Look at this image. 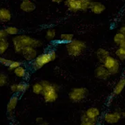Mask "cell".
I'll return each mask as SVG.
<instances>
[{
	"mask_svg": "<svg viewBox=\"0 0 125 125\" xmlns=\"http://www.w3.org/2000/svg\"><path fill=\"white\" fill-rule=\"evenodd\" d=\"M32 1H34V0H32Z\"/></svg>",
	"mask_w": 125,
	"mask_h": 125,
	"instance_id": "37",
	"label": "cell"
},
{
	"mask_svg": "<svg viewBox=\"0 0 125 125\" xmlns=\"http://www.w3.org/2000/svg\"><path fill=\"white\" fill-rule=\"evenodd\" d=\"M31 90L32 92L36 95H42V91H43V85L42 84L41 81L35 83L31 86Z\"/></svg>",
	"mask_w": 125,
	"mask_h": 125,
	"instance_id": "23",
	"label": "cell"
},
{
	"mask_svg": "<svg viewBox=\"0 0 125 125\" xmlns=\"http://www.w3.org/2000/svg\"><path fill=\"white\" fill-rule=\"evenodd\" d=\"M96 58L98 59V62L101 64H103L105 60L107 59V58L110 55L109 52L104 48L98 49V50L96 52Z\"/></svg>",
	"mask_w": 125,
	"mask_h": 125,
	"instance_id": "18",
	"label": "cell"
},
{
	"mask_svg": "<svg viewBox=\"0 0 125 125\" xmlns=\"http://www.w3.org/2000/svg\"><path fill=\"white\" fill-rule=\"evenodd\" d=\"M74 40V35L69 33H64L62 34L60 36V39L58 41H56L58 43H63L66 44Z\"/></svg>",
	"mask_w": 125,
	"mask_h": 125,
	"instance_id": "21",
	"label": "cell"
},
{
	"mask_svg": "<svg viewBox=\"0 0 125 125\" xmlns=\"http://www.w3.org/2000/svg\"><path fill=\"white\" fill-rule=\"evenodd\" d=\"M103 64L108 70L112 75L118 74L120 72V60L118 58L109 55L104 61Z\"/></svg>",
	"mask_w": 125,
	"mask_h": 125,
	"instance_id": "6",
	"label": "cell"
},
{
	"mask_svg": "<svg viewBox=\"0 0 125 125\" xmlns=\"http://www.w3.org/2000/svg\"><path fill=\"white\" fill-rule=\"evenodd\" d=\"M12 44L14 52L17 54H21L24 48L27 47H32L36 49L41 47L42 42L25 34H18L12 38Z\"/></svg>",
	"mask_w": 125,
	"mask_h": 125,
	"instance_id": "1",
	"label": "cell"
},
{
	"mask_svg": "<svg viewBox=\"0 0 125 125\" xmlns=\"http://www.w3.org/2000/svg\"><path fill=\"white\" fill-rule=\"evenodd\" d=\"M21 54L22 55L25 61L31 62L38 56V51L36 48L32 47H27L24 48Z\"/></svg>",
	"mask_w": 125,
	"mask_h": 125,
	"instance_id": "8",
	"label": "cell"
},
{
	"mask_svg": "<svg viewBox=\"0 0 125 125\" xmlns=\"http://www.w3.org/2000/svg\"><path fill=\"white\" fill-rule=\"evenodd\" d=\"M65 47L68 55L73 58H77L84 53L87 47V45L84 41L74 39L70 42L66 43Z\"/></svg>",
	"mask_w": 125,
	"mask_h": 125,
	"instance_id": "4",
	"label": "cell"
},
{
	"mask_svg": "<svg viewBox=\"0 0 125 125\" xmlns=\"http://www.w3.org/2000/svg\"><path fill=\"white\" fill-rule=\"evenodd\" d=\"M57 58V53L55 50H50L47 52H44L41 54L38 55V56L34 59V61L31 62V66L34 71H38L41 69L49 63L54 61Z\"/></svg>",
	"mask_w": 125,
	"mask_h": 125,
	"instance_id": "3",
	"label": "cell"
},
{
	"mask_svg": "<svg viewBox=\"0 0 125 125\" xmlns=\"http://www.w3.org/2000/svg\"><path fill=\"white\" fill-rule=\"evenodd\" d=\"M36 8V3L32 0H23L20 4V9L25 12H31Z\"/></svg>",
	"mask_w": 125,
	"mask_h": 125,
	"instance_id": "12",
	"label": "cell"
},
{
	"mask_svg": "<svg viewBox=\"0 0 125 125\" xmlns=\"http://www.w3.org/2000/svg\"><path fill=\"white\" fill-rule=\"evenodd\" d=\"M30 88V85L25 82H21L19 83H12L10 85V91L14 94H21L26 92Z\"/></svg>",
	"mask_w": 125,
	"mask_h": 125,
	"instance_id": "11",
	"label": "cell"
},
{
	"mask_svg": "<svg viewBox=\"0 0 125 125\" xmlns=\"http://www.w3.org/2000/svg\"><path fill=\"white\" fill-rule=\"evenodd\" d=\"M37 125H49V122H48L47 120H43L42 122H40L39 124H38Z\"/></svg>",
	"mask_w": 125,
	"mask_h": 125,
	"instance_id": "33",
	"label": "cell"
},
{
	"mask_svg": "<svg viewBox=\"0 0 125 125\" xmlns=\"http://www.w3.org/2000/svg\"><path fill=\"white\" fill-rule=\"evenodd\" d=\"M98 119H92L88 117L84 113L81 116L80 125H96Z\"/></svg>",
	"mask_w": 125,
	"mask_h": 125,
	"instance_id": "19",
	"label": "cell"
},
{
	"mask_svg": "<svg viewBox=\"0 0 125 125\" xmlns=\"http://www.w3.org/2000/svg\"><path fill=\"white\" fill-rule=\"evenodd\" d=\"M89 94V91L85 87H77L71 90L68 93V98L71 102L77 103L84 101Z\"/></svg>",
	"mask_w": 125,
	"mask_h": 125,
	"instance_id": "5",
	"label": "cell"
},
{
	"mask_svg": "<svg viewBox=\"0 0 125 125\" xmlns=\"http://www.w3.org/2000/svg\"><path fill=\"white\" fill-rule=\"evenodd\" d=\"M12 62V60H10V59H8V58H3L2 56H0V64H2L3 66H6V67H8L9 65L10 64V63Z\"/></svg>",
	"mask_w": 125,
	"mask_h": 125,
	"instance_id": "31",
	"label": "cell"
},
{
	"mask_svg": "<svg viewBox=\"0 0 125 125\" xmlns=\"http://www.w3.org/2000/svg\"><path fill=\"white\" fill-rule=\"evenodd\" d=\"M94 74L96 77L100 80H107L112 75L103 64H99L98 66L95 68Z\"/></svg>",
	"mask_w": 125,
	"mask_h": 125,
	"instance_id": "9",
	"label": "cell"
},
{
	"mask_svg": "<svg viewBox=\"0 0 125 125\" xmlns=\"http://www.w3.org/2000/svg\"><path fill=\"white\" fill-rule=\"evenodd\" d=\"M119 47H120L123 48V49H124L125 50V41H123L122 43H121V44L119 45Z\"/></svg>",
	"mask_w": 125,
	"mask_h": 125,
	"instance_id": "36",
	"label": "cell"
},
{
	"mask_svg": "<svg viewBox=\"0 0 125 125\" xmlns=\"http://www.w3.org/2000/svg\"><path fill=\"white\" fill-rule=\"evenodd\" d=\"M106 9L105 6L99 1H92L91 5L90 7V10L92 13L95 14H102Z\"/></svg>",
	"mask_w": 125,
	"mask_h": 125,
	"instance_id": "14",
	"label": "cell"
},
{
	"mask_svg": "<svg viewBox=\"0 0 125 125\" xmlns=\"http://www.w3.org/2000/svg\"><path fill=\"white\" fill-rule=\"evenodd\" d=\"M10 47V43L7 38H3L0 41V55L4 54Z\"/></svg>",
	"mask_w": 125,
	"mask_h": 125,
	"instance_id": "22",
	"label": "cell"
},
{
	"mask_svg": "<svg viewBox=\"0 0 125 125\" xmlns=\"http://www.w3.org/2000/svg\"><path fill=\"white\" fill-rule=\"evenodd\" d=\"M5 31L7 33L8 35L10 36H16L18 35L19 34V29L17 27L14 26H8V27H5Z\"/></svg>",
	"mask_w": 125,
	"mask_h": 125,
	"instance_id": "26",
	"label": "cell"
},
{
	"mask_svg": "<svg viewBox=\"0 0 125 125\" xmlns=\"http://www.w3.org/2000/svg\"><path fill=\"white\" fill-rule=\"evenodd\" d=\"M13 73L14 74H15L17 77L20 78V79H24V78H25L27 77V69L23 65H21L20 66L17 68L15 70H14Z\"/></svg>",
	"mask_w": 125,
	"mask_h": 125,
	"instance_id": "20",
	"label": "cell"
},
{
	"mask_svg": "<svg viewBox=\"0 0 125 125\" xmlns=\"http://www.w3.org/2000/svg\"><path fill=\"white\" fill-rule=\"evenodd\" d=\"M56 36V30L53 28H49L46 31L45 38L49 41H52L54 40Z\"/></svg>",
	"mask_w": 125,
	"mask_h": 125,
	"instance_id": "24",
	"label": "cell"
},
{
	"mask_svg": "<svg viewBox=\"0 0 125 125\" xmlns=\"http://www.w3.org/2000/svg\"><path fill=\"white\" fill-rule=\"evenodd\" d=\"M84 114L90 118L98 119L101 115V111L98 107H90L85 111Z\"/></svg>",
	"mask_w": 125,
	"mask_h": 125,
	"instance_id": "17",
	"label": "cell"
},
{
	"mask_svg": "<svg viewBox=\"0 0 125 125\" xmlns=\"http://www.w3.org/2000/svg\"><path fill=\"white\" fill-rule=\"evenodd\" d=\"M116 58L120 61H125V50L123 48L119 47V48L115 51Z\"/></svg>",
	"mask_w": 125,
	"mask_h": 125,
	"instance_id": "28",
	"label": "cell"
},
{
	"mask_svg": "<svg viewBox=\"0 0 125 125\" xmlns=\"http://www.w3.org/2000/svg\"><path fill=\"white\" fill-rule=\"evenodd\" d=\"M7 36H8V34L6 32L5 30L0 29V41L3 39V38H6Z\"/></svg>",
	"mask_w": 125,
	"mask_h": 125,
	"instance_id": "32",
	"label": "cell"
},
{
	"mask_svg": "<svg viewBox=\"0 0 125 125\" xmlns=\"http://www.w3.org/2000/svg\"><path fill=\"white\" fill-rule=\"evenodd\" d=\"M12 19V13L10 10L6 8H0V22L6 23Z\"/></svg>",
	"mask_w": 125,
	"mask_h": 125,
	"instance_id": "15",
	"label": "cell"
},
{
	"mask_svg": "<svg viewBox=\"0 0 125 125\" xmlns=\"http://www.w3.org/2000/svg\"><path fill=\"white\" fill-rule=\"evenodd\" d=\"M52 2H54L56 3H60L62 2H64L65 0H51Z\"/></svg>",
	"mask_w": 125,
	"mask_h": 125,
	"instance_id": "35",
	"label": "cell"
},
{
	"mask_svg": "<svg viewBox=\"0 0 125 125\" xmlns=\"http://www.w3.org/2000/svg\"><path fill=\"white\" fill-rule=\"evenodd\" d=\"M22 65V63L19 61H14L12 60V62L10 63V64L8 66V70L11 71H13L14 70H15L17 68H18L19 66H20Z\"/></svg>",
	"mask_w": 125,
	"mask_h": 125,
	"instance_id": "30",
	"label": "cell"
},
{
	"mask_svg": "<svg viewBox=\"0 0 125 125\" xmlns=\"http://www.w3.org/2000/svg\"><path fill=\"white\" fill-rule=\"evenodd\" d=\"M81 4V11L86 12L87 10H90V7L91 5V0H79Z\"/></svg>",
	"mask_w": 125,
	"mask_h": 125,
	"instance_id": "27",
	"label": "cell"
},
{
	"mask_svg": "<svg viewBox=\"0 0 125 125\" xmlns=\"http://www.w3.org/2000/svg\"><path fill=\"white\" fill-rule=\"evenodd\" d=\"M8 82V77L3 73H0V88L3 87Z\"/></svg>",
	"mask_w": 125,
	"mask_h": 125,
	"instance_id": "29",
	"label": "cell"
},
{
	"mask_svg": "<svg viewBox=\"0 0 125 125\" xmlns=\"http://www.w3.org/2000/svg\"><path fill=\"white\" fill-rule=\"evenodd\" d=\"M120 32H122V34H124L125 36V25L124 26H122V27H120Z\"/></svg>",
	"mask_w": 125,
	"mask_h": 125,
	"instance_id": "34",
	"label": "cell"
},
{
	"mask_svg": "<svg viewBox=\"0 0 125 125\" xmlns=\"http://www.w3.org/2000/svg\"><path fill=\"white\" fill-rule=\"evenodd\" d=\"M64 3L68 10L72 12H77L81 11V4L79 0H65Z\"/></svg>",
	"mask_w": 125,
	"mask_h": 125,
	"instance_id": "13",
	"label": "cell"
},
{
	"mask_svg": "<svg viewBox=\"0 0 125 125\" xmlns=\"http://www.w3.org/2000/svg\"><path fill=\"white\" fill-rule=\"evenodd\" d=\"M125 41V36L124 34H122V32L119 31L118 33L114 35V43L118 45H120V44L122 43L123 41Z\"/></svg>",
	"mask_w": 125,
	"mask_h": 125,
	"instance_id": "25",
	"label": "cell"
},
{
	"mask_svg": "<svg viewBox=\"0 0 125 125\" xmlns=\"http://www.w3.org/2000/svg\"><path fill=\"white\" fill-rule=\"evenodd\" d=\"M125 88V77L120 79L115 84L112 92V96H116L120 95Z\"/></svg>",
	"mask_w": 125,
	"mask_h": 125,
	"instance_id": "16",
	"label": "cell"
},
{
	"mask_svg": "<svg viewBox=\"0 0 125 125\" xmlns=\"http://www.w3.org/2000/svg\"><path fill=\"white\" fill-rule=\"evenodd\" d=\"M19 98L17 94H14L9 99L6 106V112L9 117L13 116L14 112L17 108L18 103H19Z\"/></svg>",
	"mask_w": 125,
	"mask_h": 125,
	"instance_id": "10",
	"label": "cell"
},
{
	"mask_svg": "<svg viewBox=\"0 0 125 125\" xmlns=\"http://www.w3.org/2000/svg\"><path fill=\"white\" fill-rule=\"evenodd\" d=\"M43 85V91L42 96L44 101L47 103H53L58 98V92L60 86L56 83H51L47 80H42L41 81Z\"/></svg>",
	"mask_w": 125,
	"mask_h": 125,
	"instance_id": "2",
	"label": "cell"
},
{
	"mask_svg": "<svg viewBox=\"0 0 125 125\" xmlns=\"http://www.w3.org/2000/svg\"><path fill=\"white\" fill-rule=\"evenodd\" d=\"M124 118H125V112L118 110V111L106 113L103 116V120L107 124L115 125Z\"/></svg>",
	"mask_w": 125,
	"mask_h": 125,
	"instance_id": "7",
	"label": "cell"
}]
</instances>
